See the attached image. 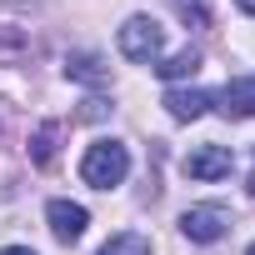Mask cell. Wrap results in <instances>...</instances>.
I'll list each match as a JSON object with an SVG mask.
<instances>
[{"instance_id": "3957f363", "label": "cell", "mask_w": 255, "mask_h": 255, "mask_svg": "<svg viewBox=\"0 0 255 255\" xmlns=\"http://www.w3.org/2000/svg\"><path fill=\"white\" fill-rule=\"evenodd\" d=\"M180 230H185V240L210 245V240H220V235L230 230V215H225L220 205H190V210L180 215Z\"/></svg>"}, {"instance_id": "2e32d148", "label": "cell", "mask_w": 255, "mask_h": 255, "mask_svg": "<svg viewBox=\"0 0 255 255\" xmlns=\"http://www.w3.org/2000/svg\"><path fill=\"white\" fill-rule=\"evenodd\" d=\"M245 255H255V245H250V250H245Z\"/></svg>"}, {"instance_id": "6da1fadb", "label": "cell", "mask_w": 255, "mask_h": 255, "mask_svg": "<svg viewBox=\"0 0 255 255\" xmlns=\"http://www.w3.org/2000/svg\"><path fill=\"white\" fill-rule=\"evenodd\" d=\"M125 175H130V150H125L120 140H95L85 150V160H80V180L95 185V190H110Z\"/></svg>"}, {"instance_id": "277c9868", "label": "cell", "mask_w": 255, "mask_h": 255, "mask_svg": "<svg viewBox=\"0 0 255 255\" xmlns=\"http://www.w3.org/2000/svg\"><path fill=\"white\" fill-rule=\"evenodd\" d=\"M230 170H235L230 145H195V150L185 155V175H190V180H225Z\"/></svg>"}, {"instance_id": "ba28073f", "label": "cell", "mask_w": 255, "mask_h": 255, "mask_svg": "<svg viewBox=\"0 0 255 255\" xmlns=\"http://www.w3.org/2000/svg\"><path fill=\"white\" fill-rule=\"evenodd\" d=\"M65 75L70 80H85V85H105L110 80V70L100 65V55H70L65 60Z\"/></svg>"}, {"instance_id": "5b68a950", "label": "cell", "mask_w": 255, "mask_h": 255, "mask_svg": "<svg viewBox=\"0 0 255 255\" xmlns=\"http://www.w3.org/2000/svg\"><path fill=\"white\" fill-rule=\"evenodd\" d=\"M45 220H50L55 240L75 245V240L85 235V225H90V210H85V205H75V200H50V205H45Z\"/></svg>"}, {"instance_id": "5bb4252c", "label": "cell", "mask_w": 255, "mask_h": 255, "mask_svg": "<svg viewBox=\"0 0 255 255\" xmlns=\"http://www.w3.org/2000/svg\"><path fill=\"white\" fill-rule=\"evenodd\" d=\"M250 195H255V170H250Z\"/></svg>"}, {"instance_id": "9c48e42d", "label": "cell", "mask_w": 255, "mask_h": 255, "mask_svg": "<svg viewBox=\"0 0 255 255\" xmlns=\"http://www.w3.org/2000/svg\"><path fill=\"white\" fill-rule=\"evenodd\" d=\"M155 70H160L165 80H185V75H195V70H200V50H190V45H185V50H175L170 60H160Z\"/></svg>"}, {"instance_id": "7a4b0ae2", "label": "cell", "mask_w": 255, "mask_h": 255, "mask_svg": "<svg viewBox=\"0 0 255 255\" xmlns=\"http://www.w3.org/2000/svg\"><path fill=\"white\" fill-rule=\"evenodd\" d=\"M160 50H165V30H160V20H150V15H130V20L120 25V55H125V60L155 65Z\"/></svg>"}, {"instance_id": "9a60e30c", "label": "cell", "mask_w": 255, "mask_h": 255, "mask_svg": "<svg viewBox=\"0 0 255 255\" xmlns=\"http://www.w3.org/2000/svg\"><path fill=\"white\" fill-rule=\"evenodd\" d=\"M10 5H25V0H10Z\"/></svg>"}, {"instance_id": "8992f818", "label": "cell", "mask_w": 255, "mask_h": 255, "mask_svg": "<svg viewBox=\"0 0 255 255\" xmlns=\"http://www.w3.org/2000/svg\"><path fill=\"white\" fill-rule=\"evenodd\" d=\"M210 105H220V115H230V120H250L255 115V80H230L220 95H210Z\"/></svg>"}, {"instance_id": "7c38bea8", "label": "cell", "mask_w": 255, "mask_h": 255, "mask_svg": "<svg viewBox=\"0 0 255 255\" xmlns=\"http://www.w3.org/2000/svg\"><path fill=\"white\" fill-rule=\"evenodd\" d=\"M0 255H35V250H30V245H5Z\"/></svg>"}, {"instance_id": "4fadbf2b", "label": "cell", "mask_w": 255, "mask_h": 255, "mask_svg": "<svg viewBox=\"0 0 255 255\" xmlns=\"http://www.w3.org/2000/svg\"><path fill=\"white\" fill-rule=\"evenodd\" d=\"M235 5H240V10H245V15H255V0H235Z\"/></svg>"}, {"instance_id": "30bf717a", "label": "cell", "mask_w": 255, "mask_h": 255, "mask_svg": "<svg viewBox=\"0 0 255 255\" xmlns=\"http://www.w3.org/2000/svg\"><path fill=\"white\" fill-rule=\"evenodd\" d=\"M100 255H150V240L140 230H125V235H110L100 245Z\"/></svg>"}, {"instance_id": "52a82bcc", "label": "cell", "mask_w": 255, "mask_h": 255, "mask_svg": "<svg viewBox=\"0 0 255 255\" xmlns=\"http://www.w3.org/2000/svg\"><path fill=\"white\" fill-rule=\"evenodd\" d=\"M175 120H200L205 110H210V90H165V100H160Z\"/></svg>"}, {"instance_id": "8fae6325", "label": "cell", "mask_w": 255, "mask_h": 255, "mask_svg": "<svg viewBox=\"0 0 255 255\" xmlns=\"http://www.w3.org/2000/svg\"><path fill=\"white\" fill-rule=\"evenodd\" d=\"M55 135H60V125H55V120H50V125H40V135L30 140L35 165H50V160H55Z\"/></svg>"}]
</instances>
